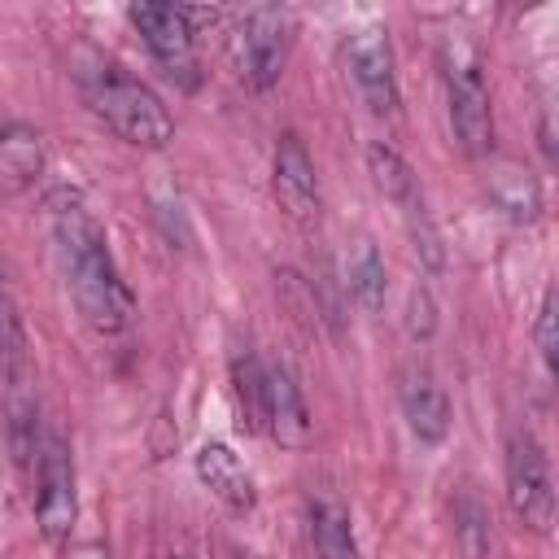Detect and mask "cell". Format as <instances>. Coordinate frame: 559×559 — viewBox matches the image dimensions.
I'll use <instances>...</instances> for the list:
<instances>
[{
  "instance_id": "9",
  "label": "cell",
  "mask_w": 559,
  "mask_h": 559,
  "mask_svg": "<svg viewBox=\"0 0 559 559\" xmlns=\"http://www.w3.org/2000/svg\"><path fill=\"white\" fill-rule=\"evenodd\" d=\"M271 175H275V197H280L284 214L293 223H301V227L319 223V210H323V201H319V175H314V162H310V153H306V144H301L297 131H284L280 135V144H275V170Z\"/></svg>"
},
{
  "instance_id": "24",
  "label": "cell",
  "mask_w": 559,
  "mask_h": 559,
  "mask_svg": "<svg viewBox=\"0 0 559 559\" xmlns=\"http://www.w3.org/2000/svg\"><path fill=\"white\" fill-rule=\"evenodd\" d=\"M61 559H109V550H105V546H96V542H87V546H70Z\"/></svg>"
},
{
  "instance_id": "17",
  "label": "cell",
  "mask_w": 559,
  "mask_h": 559,
  "mask_svg": "<svg viewBox=\"0 0 559 559\" xmlns=\"http://www.w3.org/2000/svg\"><path fill=\"white\" fill-rule=\"evenodd\" d=\"M367 170H371V183H376V192H380V197H389L397 210H402L411 197H419L415 170L406 166V157H402L393 144H384V140L367 144Z\"/></svg>"
},
{
  "instance_id": "22",
  "label": "cell",
  "mask_w": 559,
  "mask_h": 559,
  "mask_svg": "<svg viewBox=\"0 0 559 559\" xmlns=\"http://www.w3.org/2000/svg\"><path fill=\"white\" fill-rule=\"evenodd\" d=\"M533 336H537V354H542V362L555 371V288H546L542 293V310H537V328H533Z\"/></svg>"
},
{
  "instance_id": "2",
  "label": "cell",
  "mask_w": 559,
  "mask_h": 559,
  "mask_svg": "<svg viewBox=\"0 0 559 559\" xmlns=\"http://www.w3.org/2000/svg\"><path fill=\"white\" fill-rule=\"evenodd\" d=\"M79 83H83V96L96 109V118H105V127L114 135H122L127 144H135V148H166L170 144L175 122L148 83H140L135 74H127L114 61H92L79 74Z\"/></svg>"
},
{
  "instance_id": "14",
  "label": "cell",
  "mask_w": 559,
  "mask_h": 559,
  "mask_svg": "<svg viewBox=\"0 0 559 559\" xmlns=\"http://www.w3.org/2000/svg\"><path fill=\"white\" fill-rule=\"evenodd\" d=\"M485 188H489V201L511 223H537V214H542V183H537V175L528 166H520V162H493Z\"/></svg>"
},
{
  "instance_id": "5",
  "label": "cell",
  "mask_w": 559,
  "mask_h": 559,
  "mask_svg": "<svg viewBox=\"0 0 559 559\" xmlns=\"http://www.w3.org/2000/svg\"><path fill=\"white\" fill-rule=\"evenodd\" d=\"M507 502L515 511V520L533 533H550L555 528V476H550V459L546 445L528 432L515 428L507 437Z\"/></svg>"
},
{
  "instance_id": "6",
  "label": "cell",
  "mask_w": 559,
  "mask_h": 559,
  "mask_svg": "<svg viewBox=\"0 0 559 559\" xmlns=\"http://www.w3.org/2000/svg\"><path fill=\"white\" fill-rule=\"evenodd\" d=\"M35 524L44 542H66L74 528V463H70V445L61 437H44L39 445V467H35Z\"/></svg>"
},
{
  "instance_id": "11",
  "label": "cell",
  "mask_w": 559,
  "mask_h": 559,
  "mask_svg": "<svg viewBox=\"0 0 559 559\" xmlns=\"http://www.w3.org/2000/svg\"><path fill=\"white\" fill-rule=\"evenodd\" d=\"M197 476H201V485H205L227 511H236V515L253 511V502H258L253 476L245 472V463H240L223 441H205V445L197 450Z\"/></svg>"
},
{
  "instance_id": "7",
  "label": "cell",
  "mask_w": 559,
  "mask_h": 559,
  "mask_svg": "<svg viewBox=\"0 0 559 559\" xmlns=\"http://www.w3.org/2000/svg\"><path fill=\"white\" fill-rule=\"evenodd\" d=\"M127 17L144 35V44L157 57V66L170 79H179L183 87H192L197 83V35L179 17V4H153V0H144V4H131Z\"/></svg>"
},
{
  "instance_id": "10",
  "label": "cell",
  "mask_w": 559,
  "mask_h": 559,
  "mask_svg": "<svg viewBox=\"0 0 559 559\" xmlns=\"http://www.w3.org/2000/svg\"><path fill=\"white\" fill-rule=\"evenodd\" d=\"M266 432L288 450H301L310 441V411H306L301 384L284 362L266 367Z\"/></svg>"
},
{
  "instance_id": "23",
  "label": "cell",
  "mask_w": 559,
  "mask_h": 559,
  "mask_svg": "<svg viewBox=\"0 0 559 559\" xmlns=\"http://www.w3.org/2000/svg\"><path fill=\"white\" fill-rule=\"evenodd\" d=\"M432 328H437V306H432V297L424 288H415L411 301H406V332L419 336V341H428Z\"/></svg>"
},
{
  "instance_id": "21",
  "label": "cell",
  "mask_w": 559,
  "mask_h": 559,
  "mask_svg": "<svg viewBox=\"0 0 559 559\" xmlns=\"http://www.w3.org/2000/svg\"><path fill=\"white\" fill-rule=\"evenodd\" d=\"M454 520H459V537H463L467 555H472V559H485V555H489V515H485L480 498L467 493V498L459 502Z\"/></svg>"
},
{
  "instance_id": "13",
  "label": "cell",
  "mask_w": 559,
  "mask_h": 559,
  "mask_svg": "<svg viewBox=\"0 0 559 559\" xmlns=\"http://www.w3.org/2000/svg\"><path fill=\"white\" fill-rule=\"evenodd\" d=\"M402 411L419 441H441L450 432V397L424 367H411L402 376Z\"/></svg>"
},
{
  "instance_id": "4",
  "label": "cell",
  "mask_w": 559,
  "mask_h": 559,
  "mask_svg": "<svg viewBox=\"0 0 559 559\" xmlns=\"http://www.w3.org/2000/svg\"><path fill=\"white\" fill-rule=\"evenodd\" d=\"M441 79H445V109H450V131H454L459 148L467 157H489V148H493L489 87L480 74V57L463 39H445Z\"/></svg>"
},
{
  "instance_id": "12",
  "label": "cell",
  "mask_w": 559,
  "mask_h": 559,
  "mask_svg": "<svg viewBox=\"0 0 559 559\" xmlns=\"http://www.w3.org/2000/svg\"><path fill=\"white\" fill-rule=\"evenodd\" d=\"M44 162H48V148L35 127H26V122L0 127V197L26 192L44 175Z\"/></svg>"
},
{
  "instance_id": "8",
  "label": "cell",
  "mask_w": 559,
  "mask_h": 559,
  "mask_svg": "<svg viewBox=\"0 0 559 559\" xmlns=\"http://www.w3.org/2000/svg\"><path fill=\"white\" fill-rule=\"evenodd\" d=\"M345 66L371 114H397V70L384 26H358L345 39Z\"/></svg>"
},
{
  "instance_id": "18",
  "label": "cell",
  "mask_w": 559,
  "mask_h": 559,
  "mask_svg": "<svg viewBox=\"0 0 559 559\" xmlns=\"http://www.w3.org/2000/svg\"><path fill=\"white\" fill-rule=\"evenodd\" d=\"M345 280H349V297H354L367 314H380V310H384L389 284H384V262H380V253H376L371 240H358V245H354V258H349Z\"/></svg>"
},
{
  "instance_id": "16",
  "label": "cell",
  "mask_w": 559,
  "mask_h": 559,
  "mask_svg": "<svg viewBox=\"0 0 559 559\" xmlns=\"http://www.w3.org/2000/svg\"><path fill=\"white\" fill-rule=\"evenodd\" d=\"M231 397L240 411L245 432H266V367L258 354H236L231 358Z\"/></svg>"
},
{
  "instance_id": "19",
  "label": "cell",
  "mask_w": 559,
  "mask_h": 559,
  "mask_svg": "<svg viewBox=\"0 0 559 559\" xmlns=\"http://www.w3.org/2000/svg\"><path fill=\"white\" fill-rule=\"evenodd\" d=\"M0 376H31V349H26V328L17 314L13 293L0 284Z\"/></svg>"
},
{
  "instance_id": "3",
  "label": "cell",
  "mask_w": 559,
  "mask_h": 559,
  "mask_svg": "<svg viewBox=\"0 0 559 559\" xmlns=\"http://www.w3.org/2000/svg\"><path fill=\"white\" fill-rule=\"evenodd\" d=\"M293 35H297V22L284 4L245 9L227 31V61L236 79L253 92H266L271 83H280L288 52H293Z\"/></svg>"
},
{
  "instance_id": "1",
  "label": "cell",
  "mask_w": 559,
  "mask_h": 559,
  "mask_svg": "<svg viewBox=\"0 0 559 559\" xmlns=\"http://www.w3.org/2000/svg\"><path fill=\"white\" fill-rule=\"evenodd\" d=\"M52 236H57L61 271H66V284L74 293L79 314L105 336L127 332L135 319V297H131V288H127V280L109 253L100 223L83 205H61L52 218Z\"/></svg>"
},
{
  "instance_id": "20",
  "label": "cell",
  "mask_w": 559,
  "mask_h": 559,
  "mask_svg": "<svg viewBox=\"0 0 559 559\" xmlns=\"http://www.w3.org/2000/svg\"><path fill=\"white\" fill-rule=\"evenodd\" d=\"M402 218H406V231H411V245H415L419 262L428 271H445V245H441V231H437V223H432V214L424 205V192L402 205Z\"/></svg>"
},
{
  "instance_id": "15",
  "label": "cell",
  "mask_w": 559,
  "mask_h": 559,
  "mask_svg": "<svg viewBox=\"0 0 559 559\" xmlns=\"http://www.w3.org/2000/svg\"><path fill=\"white\" fill-rule=\"evenodd\" d=\"M306 524H310V546L319 559H358L349 511L336 498H314L306 511Z\"/></svg>"
}]
</instances>
